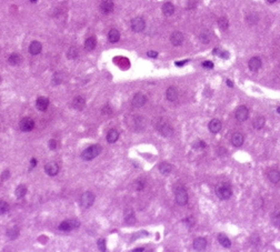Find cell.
Masks as SVG:
<instances>
[{"label":"cell","mask_w":280,"mask_h":252,"mask_svg":"<svg viewBox=\"0 0 280 252\" xmlns=\"http://www.w3.org/2000/svg\"><path fill=\"white\" fill-rule=\"evenodd\" d=\"M208 128H209L210 132H212V133H218L219 131L221 130V128H222L221 121H220V120H218V119H212V120L209 122Z\"/></svg>","instance_id":"cell-12"},{"label":"cell","mask_w":280,"mask_h":252,"mask_svg":"<svg viewBox=\"0 0 280 252\" xmlns=\"http://www.w3.org/2000/svg\"><path fill=\"white\" fill-rule=\"evenodd\" d=\"M216 196H217L220 200H228L230 197L232 196V188L229 183L227 182H220L218 183L216 189H214Z\"/></svg>","instance_id":"cell-1"},{"label":"cell","mask_w":280,"mask_h":252,"mask_svg":"<svg viewBox=\"0 0 280 252\" xmlns=\"http://www.w3.org/2000/svg\"><path fill=\"white\" fill-rule=\"evenodd\" d=\"M9 211V205L4 201H0V214H6Z\"/></svg>","instance_id":"cell-37"},{"label":"cell","mask_w":280,"mask_h":252,"mask_svg":"<svg viewBox=\"0 0 280 252\" xmlns=\"http://www.w3.org/2000/svg\"><path fill=\"white\" fill-rule=\"evenodd\" d=\"M67 57H68L69 59H76L78 57V50L74 47H71L69 50H68V52H67Z\"/></svg>","instance_id":"cell-36"},{"label":"cell","mask_w":280,"mask_h":252,"mask_svg":"<svg viewBox=\"0 0 280 252\" xmlns=\"http://www.w3.org/2000/svg\"><path fill=\"white\" fill-rule=\"evenodd\" d=\"M9 177H10V172H9V170H4V172H2V174H1V179H2V180H7Z\"/></svg>","instance_id":"cell-44"},{"label":"cell","mask_w":280,"mask_h":252,"mask_svg":"<svg viewBox=\"0 0 280 252\" xmlns=\"http://www.w3.org/2000/svg\"><path fill=\"white\" fill-rule=\"evenodd\" d=\"M248 66H249V69H250L251 71H253V72L258 71L261 68L260 58H258V57H253V58H251V59L249 60Z\"/></svg>","instance_id":"cell-14"},{"label":"cell","mask_w":280,"mask_h":252,"mask_svg":"<svg viewBox=\"0 0 280 252\" xmlns=\"http://www.w3.org/2000/svg\"><path fill=\"white\" fill-rule=\"evenodd\" d=\"M45 171H46L47 174H49L51 177H54L56 174L58 173L59 171V167L56 162H49L45 165Z\"/></svg>","instance_id":"cell-11"},{"label":"cell","mask_w":280,"mask_h":252,"mask_svg":"<svg viewBox=\"0 0 280 252\" xmlns=\"http://www.w3.org/2000/svg\"><path fill=\"white\" fill-rule=\"evenodd\" d=\"M57 147H58V142L56 141V140H50L49 141V148H50L51 150H56L57 149Z\"/></svg>","instance_id":"cell-41"},{"label":"cell","mask_w":280,"mask_h":252,"mask_svg":"<svg viewBox=\"0 0 280 252\" xmlns=\"http://www.w3.org/2000/svg\"><path fill=\"white\" fill-rule=\"evenodd\" d=\"M207 247V240L205 238H196L194 241V249L196 251H202Z\"/></svg>","instance_id":"cell-15"},{"label":"cell","mask_w":280,"mask_h":252,"mask_svg":"<svg viewBox=\"0 0 280 252\" xmlns=\"http://www.w3.org/2000/svg\"><path fill=\"white\" fill-rule=\"evenodd\" d=\"M130 27H131L132 31L140 32V31H142V30L144 29V27H146V22H144V20L142 19V18L138 17V18H135V19L131 20Z\"/></svg>","instance_id":"cell-7"},{"label":"cell","mask_w":280,"mask_h":252,"mask_svg":"<svg viewBox=\"0 0 280 252\" xmlns=\"http://www.w3.org/2000/svg\"><path fill=\"white\" fill-rule=\"evenodd\" d=\"M202 67L206 68V69H211V68H214V63L211 61H205L202 63Z\"/></svg>","instance_id":"cell-42"},{"label":"cell","mask_w":280,"mask_h":252,"mask_svg":"<svg viewBox=\"0 0 280 252\" xmlns=\"http://www.w3.org/2000/svg\"><path fill=\"white\" fill-rule=\"evenodd\" d=\"M220 57L223 58V59H228V58H229V53H228V51H222Z\"/></svg>","instance_id":"cell-46"},{"label":"cell","mask_w":280,"mask_h":252,"mask_svg":"<svg viewBox=\"0 0 280 252\" xmlns=\"http://www.w3.org/2000/svg\"><path fill=\"white\" fill-rule=\"evenodd\" d=\"M267 1H268V2H270V4H273L276 0H267Z\"/></svg>","instance_id":"cell-53"},{"label":"cell","mask_w":280,"mask_h":252,"mask_svg":"<svg viewBox=\"0 0 280 252\" xmlns=\"http://www.w3.org/2000/svg\"><path fill=\"white\" fill-rule=\"evenodd\" d=\"M79 225H80V222L78 220H65L60 223L59 230L60 231H70L74 228H79Z\"/></svg>","instance_id":"cell-5"},{"label":"cell","mask_w":280,"mask_h":252,"mask_svg":"<svg viewBox=\"0 0 280 252\" xmlns=\"http://www.w3.org/2000/svg\"><path fill=\"white\" fill-rule=\"evenodd\" d=\"M194 149H203L206 148V143L202 141V140H197V141L194 143Z\"/></svg>","instance_id":"cell-39"},{"label":"cell","mask_w":280,"mask_h":252,"mask_svg":"<svg viewBox=\"0 0 280 252\" xmlns=\"http://www.w3.org/2000/svg\"><path fill=\"white\" fill-rule=\"evenodd\" d=\"M199 39H200V41L203 42V44H208L210 41V36L208 35V33H206V32H203V33H200Z\"/></svg>","instance_id":"cell-38"},{"label":"cell","mask_w":280,"mask_h":252,"mask_svg":"<svg viewBox=\"0 0 280 252\" xmlns=\"http://www.w3.org/2000/svg\"><path fill=\"white\" fill-rule=\"evenodd\" d=\"M72 106H74V108L77 109V110H82L86 106V100L82 98V97H77V98L74 100Z\"/></svg>","instance_id":"cell-28"},{"label":"cell","mask_w":280,"mask_h":252,"mask_svg":"<svg viewBox=\"0 0 280 252\" xmlns=\"http://www.w3.org/2000/svg\"><path fill=\"white\" fill-rule=\"evenodd\" d=\"M194 8H196V2H194V1H189L188 9H194Z\"/></svg>","instance_id":"cell-48"},{"label":"cell","mask_w":280,"mask_h":252,"mask_svg":"<svg viewBox=\"0 0 280 252\" xmlns=\"http://www.w3.org/2000/svg\"><path fill=\"white\" fill-rule=\"evenodd\" d=\"M166 97L169 101H176L178 99V90L176 87H169L166 91Z\"/></svg>","instance_id":"cell-19"},{"label":"cell","mask_w":280,"mask_h":252,"mask_svg":"<svg viewBox=\"0 0 280 252\" xmlns=\"http://www.w3.org/2000/svg\"><path fill=\"white\" fill-rule=\"evenodd\" d=\"M235 116H236V119H237L238 121H240V122L246 121V120L248 119V117H249L248 108H247L246 106L238 107L237 110H236V113H235Z\"/></svg>","instance_id":"cell-6"},{"label":"cell","mask_w":280,"mask_h":252,"mask_svg":"<svg viewBox=\"0 0 280 252\" xmlns=\"http://www.w3.org/2000/svg\"><path fill=\"white\" fill-rule=\"evenodd\" d=\"M41 49H42V46H41V44H40L39 41H32L30 44V46H29V52L34 56L40 53Z\"/></svg>","instance_id":"cell-20"},{"label":"cell","mask_w":280,"mask_h":252,"mask_svg":"<svg viewBox=\"0 0 280 252\" xmlns=\"http://www.w3.org/2000/svg\"><path fill=\"white\" fill-rule=\"evenodd\" d=\"M217 153L218 154H225L226 153V149H225V148H219V149H217Z\"/></svg>","instance_id":"cell-49"},{"label":"cell","mask_w":280,"mask_h":252,"mask_svg":"<svg viewBox=\"0 0 280 252\" xmlns=\"http://www.w3.org/2000/svg\"><path fill=\"white\" fill-rule=\"evenodd\" d=\"M188 62V60H183V61H179V62H176V66H178V67H180V66H183L185 63Z\"/></svg>","instance_id":"cell-50"},{"label":"cell","mask_w":280,"mask_h":252,"mask_svg":"<svg viewBox=\"0 0 280 252\" xmlns=\"http://www.w3.org/2000/svg\"><path fill=\"white\" fill-rule=\"evenodd\" d=\"M0 81H1V77H0Z\"/></svg>","instance_id":"cell-56"},{"label":"cell","mask_w":280,"mask_h":252,"mask_svg":"<svg viewBox=\"0 0 280 252\" xmlns=\"http://www.w3.org/2000/svg\"><path fill=\"white\" fill-rule=\"evenodd\" d=\"M174 12H175V7H174V4H171V2H166V4H163L162 6V13L165 15V16H171V15H174Z\"/></svg>","instance_id":"cell-25"},{"label":"cell","mask_w":280,"mask_h":252,"mask_svg":"<svg viewBox=\"0 0 280 252\" xmlns=\"http://www.w3.org/2000/svg\"><path fill=\"white\" fill-rule=\"evenodd\" d=\"M101 150H102V148H101V146H99V145L90 146L89 148H87V149L81 153V158L83 160L90 161V160H92V159H95V158L98 157V156L100 154Z\"/></svg>","instance_id":"cell-2"},{"label":"cell","mask_w":280,"mask_h":252,"mask_svg":"<svg viewBox=\"0 0 280 252\" xmlns=\"http://www.w3.org/2000/svg\"><path fill=\"white\" fill-rule=\"evenodd\" d=\"M98 248L100 251H106V240L105 239H99L98 240Z\"/></svg>","instance_id":"cell-40"},{"label":"cell","mask_w":280,"mask_h":252,"mask_svg":"<svg viewBox=\"0 0 280 252\" xmlns=\"http://www.w3.org/2000/svg\"><path fill=\"white\" fill-rule=\"evenodd\" d=\"M146 97H144L142 93H140V92H138V93H136L135 95V97H133V99H132V105H133V107H136V108H140V107H142L146 103Z\"/></svg>","instance_id":"cell-13"},{"label":"cell","mask_w":280,"mask_h":252,"mask_svg":"<svg viewBox=\"0 0 280 252\" xmlns=\"http://www.w3.org/2000/svg\"><path fill=\"white\" fill-rule=\"evenodd\" d=\"M226 83H227V84H228V86H229L230 88H232V87H233V83L231 82V80H229V79H227V81H226Z\"/></svg>","instance_id":"cell-52"},{"label":"cell","mask_w":280,"mask_h":252,"mask_svg":"<svg viewBox=\"0 0 280 252\" xmlns=\"http://www.w3.org/2000/svg\"><path fill=\"white\" fill-rule=\"evenodd\" d=\"M268 179L272 183H278L280 180V172L277 169H271L268 172Z\"/></svg>","instance_id":"cell-21"},{"label":"cell","mask_w":280,"mask_h":252,"mask_svg":"<svg viewBox=\"0 0 280 252\" xmlns=\"http://www.w3.org/2000/svg\"><path fill=\"white\" fill-rule=\"evenodd\" d=\"M7 236L10 240H15L16 238L19 236V230H18V228H17V227H13V228L8 229Z\"/></svg>","instance_id":"cell-33"},{"label":"cell","mask_w":280,"mask_h":252,"mask_svg":"<svg viewBox=\"0 0 280 252\" xmlns=\"http://www.w3.org/2000/svg\"><path fill=\"white\" fill-rule=\"evenodd\" d=\"M245 141L244 139V136L240 133V132H235V133L231 136V143H232L233 147H241L242 143Z\"/></svg>","instance_id":"cell-18"},{"label":"cell","mask_w":280,"mask_h":252,"mask_svg":"<svg viewBox=\"0 0 280 252\" xmlns=\"http://www.w3.org/2000/svg\"><path fill=\"white\" fill-rule=\"evenodd\" d=\"M264 122H266L264 117H262V116H258V117H256V118L253 119L252 127L255 128V129H257V130H260V129L264 128Z\"/></svg>","instance_id":"cell-22"},{"label":"cell","mask_w":280,"mask_h":252,"mask_svg":"<svg viewBox=\"0 0 280 252\" xmlns=\"http://www.w3.org/2000/svg\"><path fill=\"white\" fill-rule=\"evenodd\" d=\"M26 193H27V187L25 185H20L17 187V189H16V197L18 198V199L23 198L26 196Z\"/></svg>","instance_id":"cell-30"},{"label":"cell","mask_w":280,"mask_h":252,"mask_svg":"<svg viewBox=\"0 0 280 252\" xmlns=\"http://www.w3.org/2000/svg\"><path fill=\"white\" fill-rule=\"evenodd\" d=\"M271 221L273 225L277 227V228H280V209L279 210H276L275 212L272 213L271 216Z\"/></svg>","instance_id":"cell-31"},{"label":"cell","mask_w":280,"mask_h":252,"mask_svg":"<svg viewBox=\"0 0 280 252\" xmlns=\"http://www.w3.org/2000/svg\"><path fill=\"white\" fill-rule=\"evenodd\" d=\"M30 1H31V2H36V1H37V0H30Z\"/></svg>","instance_id":"cell-55"},{"label":"cell","mask_w":280,"mask_h":252,"mask_svg":"<svg viewBox=\"0 0 280 252\" xmlns=\"http://www.w3.org/2000/svg\"><path fill=\"white\" fill-rule=\"evenodd\" d=\"M170 41H171V44H174V46H176V47H177V46H180V44L183 42V35L179 31L174 32L170 37Z\"/></svg>","instance_id":"cell-17"},{"label":"cell","mask_w":280,"mask_h":252,"mask_svg":"<svg viewBox=\"0 0 280 252\" xmlns=\"http://www.w3.org/2000/svg\"><path fill=\"white\" fill-rule=\"evenodd\" d=\"M176 193V202L178 203L179 205H186L187 202H188V193H187V190L183 188L182 185H178L176 187L175 189Z\"/></svg>","instance_id":"cell-3"},{"label":"cell","mask_w":280,"mask_h":252,"mask_svg":"<svg viewBox=\"0 0 280 252\" xmlns=\"http://www.w3.org/2000/svg\"><path fill=\"white\" fill-rule=\"evenodd\" d=\"M258 19H259V17H258V15L257 13H250V15H248L247 16V22H248L249 24H256L257 22H258Z\"/></svg>","instance_id":"cell-35"},{"label":"cell","mask_w":280,"mask_h":252,"mask_svg":"<svg viewBox=\"0 0 280 252\" xmlns=\"http://www.w3.org/2000/svg\"><path fill=\"white\" fill-rule=\"evenodd\" d=\"M147 55H148V57H150V58H157L158 52H157V51H149Z\"/></svg>","instance_id":"cell-45"},{"label":"cell","mask_w":280,"mask_h":252,"mask_svg":"<svg viewBox=\"0 0 280 252\" xmlns=\"http://www.w3.org/2000/svg\"><path fill=\"white\" fill-rule=\"evenodd\" d=\"M36 106L38 108V110L46 111L48 106H49V99L47 98V97H39V98L37 99Z\"/></svg>","instance_id":"cell-16"},{"label":"cell","mask_w":280,"mask_h":252,"mask_svg":"<svg viewBox=\"0 0 280 252\" xmlns=\"http://www.w3.org/2000/svg\"><path fill=\"white\" fill-rule=\"evenodd\" d=\"M277 112H278V113H280V107L278 108V109H277Z\"/></svg>","instance_id":"cell-54"},{"label":"cell","mask_w":280,"mask_h":252,"mask_svg":"<svg viewBox=\"0 0 280 252\" xmlns=\"http://www.w3.org/2000/svg\"><path fill=\"white\" fill-rule=\"evenodd\" d=\"M113 8H115V4H113L112 0H104L100 4V10L102 13L105 15H109L113 11Z\"/></svg>","instance_id":"cell-10"},{"label":"cell","mask_w":280,"mask_h":252,"mask_svg":"<svg viewBox=\"0 0 280 252\" xmlns=\"http://www.w3.org/2000/svg\"><path fill=\"white\" fill-rule=\"evenodd\" d=\"M171 170H172V165H171L170 163H168V162H161V163H160L159 171L161 174L167 176V174H169L171 172Z\"/></svg>","instance_id":"cell-27"},{"label":"cell","mask_w":280,"mask_h":252,"mask_svg":"<svg viewBox=\"0 0 280 252\" xmlns=\"http://www.w3.org/2000/svg\"><path fill=\"white\" fill-rule=\"evenodd\" d=\"M19 127L22 131L28 132V131H31L32 129H34V127H35V122H34V120L30 119V118H23L22 120L20 121Z\"/></svg>","instance_id":"cell-9"},{"label":"cell","mask_w":280,"mask_h":252,"mask_svg":"<svg viewBox=\"0 0 280 252\" xmlns=\"http://www.w3.org/2000/svg\"><path fill=\"white\" fill-rule=\"evenodd\" d=\"M144 188V183L142 181H137L136 182V189L138 190V191H140V190H142Z\"/></svg>","instance_id":"cell-43"},{"label":"cell","mask_w":280,"mask_h":252,"mask_svg":"<svg viewBox=\"0 0 280 252\" xmlns=\"http://www.w3.org/2000/svg\"><path fill=\"white\" fill-rule=\"evenodd\" d=\"M118 138H119V132L117 130H115V129H111V130L108 132V134H107V141H108L109 143L116 142L117 140H118Z\"/></svg>","instance_id":"cell-29"},{"label":"cell","mask_w":280,"mask_h":252,"mask_svg":"<svg viewBox=\"0 0 280 252\" xmlns=\"http://www.w3.org/2000/svg\"><path fill=\"white\" fill-rule=\"evenodd\" d=\"M95 202V194L92 192H85L81 197V205L85 208H90Z\"/></svg>","instance_id":"cell-8"},{"label":"cell","mask_w":280,"mask_h":252,"mask_svg":"<svg viewBox=\"0 0 280 252\" xmlns=\"http://www.w3.org/2000/svg\"><path fill=\"white\" fill-rule=\"evenodd\" d=\"M221 52H222V51L220 50V49H219V48H214V56H219V57H220V55H221Z\"/></svg>","instance_id":"cell-47"},{"label":"cell","mask_w":280,"mask_h":252,"mask_svg":"<svg viewBox=\"0 0 280 252\" xmlns=\"http://www.w3.org/2000/svg\"><path fill=\"white\" fill-rule=\"evenodd\" d=\"M96 44H97V40L95 37H89L88 39L85 41V49L87 51H91L96 48Z\"/></svg>","instance_id":"cell-26"},{"label":"cell","mask_w":280,"mask_h":252,"mask_svg":"<svg viewBox=\"0 0 280 252\" xmlns=\"http://www.w3.org/2000/svg\"><path fill=\"white\" fill-rule=\"evenodd\" d=\"M155 127H157V129L159 130L160 133L162 134V136H165V137H170L171 134L174 133V130H172V128H171L170 125L167 123V122H165L163 120H161V119L157 121Z\"/></svg>","instance_id":"cell-4"},{"label":"cell","mask_w":280,"mask_h":252,"mask_svg":"<svg viewBox=\"0 0 280 252\" xmlns=\"http://www.w3.org/2000/svg\"><path fill=\"white\" fill-rule=\"evenodd\" d=\"M217 239H218V242L221 244L223 248H230V247H231L230 240L228 239V236H226V234H223V233H219L217 236Z\"/></svg>","instance_id":"cell-23"},{"label":"cell","mask_w":280,"mask_h":252,"mask_svg":"<svg viewBox=\"0 0 280 252\" xmlns=\"http://www.w3.org/2000/svg\"><path fill=\"white\" fill-rule=\"evenodd\" d=\"M8 61H9V63H10L11 66H17V64H19V63L21 62V57H20V55H18V53H12V55L9 57Z\"/></svg>","instance_id":"cell-32"},{"label":"cell","mask_w":280,"mask_h":252,"mask_svg":"<svg viewBox=\"0 0 280 252\" xmlns=\"http://www.w3.org/2000/svg\"><path fill=\"white\" fill-rule=\"evenodd\" d=\"M218 26H219V28H220L221 30H226V29L228 28V26H229L228 19H227L226 17H221V18H219V19H218Z\"/></svg>","instance_id":"cell-34"},{"label":"cell","mask_w":280,"mask_h":252,"mask_svg":"<svg viewBox=\"0 0 280 252\" xmlns=\"http://www.w3.org/2000/svg\"><path fill=\"white\" fill-rule=\"evenodd\" d=\"M36 165V159H31V162H30V170L34 169Z\"/></svg>","instance_id":"cell-51"},{"label":"cell","mask_w":280,"mask_h":252,"mask_svg":"<svg viewBox=\"0 0 280 252\" xmlns=\"http://www.w3.org/2000/svg\"><path fill=\"white\" fill-rule=\"evenodd\" d=\"M119 39H120V32L118 31L117 29H111L108 33V40L109 41H110V42H112V44H115V42H118Z\"/></svg>","instance_id":"cell-24"}]
</instances>
